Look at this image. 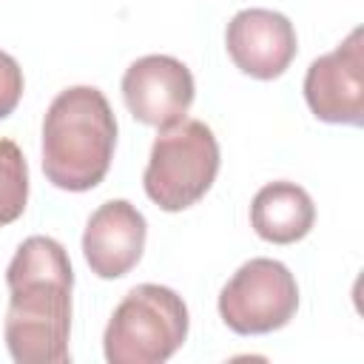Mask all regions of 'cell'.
<instances>
[{
    "label": "cell",
    "mask_w": 364,
    "mask_h": 364,
    "mask_svg": "<svg viewBox=\"0 0 364 364\" xmlns=\"http://www.w3.org/2000/svg\"><path fill=\"white\" fill-rule=\"evenodd\" d=\"M6 350L17 364H65L74 270L51 236H28L6 267Z\"/></svg>",
    "instance_id": "1"
},
{
    "label": "cell",
    "mask_w": 364,
    "mask_h": 364,
    "mask_svg": "<svg viewBox=\"0 0 364 364\" xmlns=\"http://www.w3.org/2000/svg\"><path fill=\"white\" fill-rule=\"evenodd\" d=\"M117 119L105 94L94 85L60 91L43 119V173L60 191L97 188L114 159Z\"/></svg>",
    "instance_id": "2"
},
{
    "label": "cell",
    "mask_w": 364,
    "mask_h": 364,
    "mask_svg": "<svg viewBox=\"0 0 364 364\" xmlns=\"http://www.w3.org/2000/svg\"><path fill=\"white\" fill-rule=\"evenodd\" d=\"M188 307L165 284H136L125 293L102 333L108 364H162L188 338Z\"/></svg>",
    "instance_id": "3"
},
{
    "label": "cell",
    "mask_w": 364,
    "mask_h": 364,
    "mask_svg": "<svg viewBox=\"0 0 364 364\" xmlns=\"http://www.w3.org/2000/svg\"><path fill=\"white\" fill-rule=\"evenodd\" d=\"M216 173L219 142L213 131L202 119H179L159 128L142 173V188L156 208L179 213L210 191Z\"/></svg>",
    "instance_id": "4"
},
{
    "label": "cell",
    "mask_w": 364,
    "mask_h": 364,
    "mask_svg": "<svg viewBox=\"0 0 364 364\" xmlns=\"http://www.w3.org/2000/svg\"><path fill=\"white\" fill-rule=\"evenodd\" d=\"M299 310V284L276 259L245 262L219 293V316L239 336H264L290 324Z\"/></svg>",
    "instance_id": "5"
},
{
    "label": "cell",
    "mask_w": 364,
    "mask_h": 364,
    "mask_svg": "<svg viewBox=\"0 0 364 364\" xmlns=\"http://www.w3.org/2000/svg\"><path fill=\"white\" fill-rule=\"evenodd\" d=\"M304 100L316 119L333 125L364 122V51L361 28H353L330 54L310 63Z\"/></svg>",
    "instance_id": "6"
},
{
    "label": "cell",
    "mask_w": 364,
    "mask_h": 364,
    "mask_svg": "<svg viewBox=\"0 0 364 364\" xmlns=\"http://www.w3.org/2000/svg\"><path fill=\"white\" fill-rule=\"evenodd\" d=\"M196 85L191 68L171 54H145L122 74V100L142 125L168 128L185 119Z\"/></svg>",
    "instance_id": "7"
},
{
    "label": "cell",
    "mask_w": 364,
    "mask_h": 364,
    "mask_svg": "<svg viewBox=\"0 0 364 364\" xmlns=\"http://www.w3.org/2000/svg\"><path fill=\"white\" fill-rule=\"evenodd\" d=\"M225 46L233 65L253 80L282 77L299 51L293 23L273 9L236 11L228 23Z\"/></svg>",
    "instance_id": "8"
},
{
    "label": "cell",
    "mask_w": 364,
    "mask_h": 364,
    "mask_svg": "<svg viewBox=\"0 0 364 364\" xmlns=\"http://www.w3.org/2000/svg\"><path fill=\"white\" fill-rule=\"evenodd\" d=\"M148 222L128 199L102 202L85 222L82 256L94 276L119 279L136 267L145 250Z\"/></svg>",
    "instance_id": "9"
},
{
    "label": "cell",
    "mask_w": 364,
    "mask_h": 364,
    "mask_svg": "<svg viewBox=\"0 0 364 364\" xmlns=\"http://www.w3.org/2000/svg\"><path fill=\"white\" fill-rule=\"evenodd\" d=\"M316 205L310 193L287 179L267 182L250 202V225L259 239L273 245H293L313 230Z\"/></svg>",
    "instance_id": "10"
},
{
    "label": "cell",
    "mask_w": 364,
    "mask_h": 364,
    "mask_svg": "<svg viewBox=\"0 0 364 364\" xmlns=\"http://www.w3.org/2000/svg\"><path fill=\"white\" fill-rule=\"evenodd\" d=\"M28 202V165L14 139H0V228L17 222Z\"/></svg>",
    "instance_id": "11"
},
{
    "label": "cell",
    "mask_w": 364,
    "mask_h": 364,
    "mask_svg": "<svg viewBox=\"0 0 364 364\" xmlns=\"http://www.w3.org/2000/svg\"><path fill=\"white\" fill-rule=\"evenodd\" d=\"M23 85L26 82H23L20 63L11 54L0 51V119H6L17 108V102L23 97Z\"/></svg>",
    "instance_id": "12"
}]
</instances>
